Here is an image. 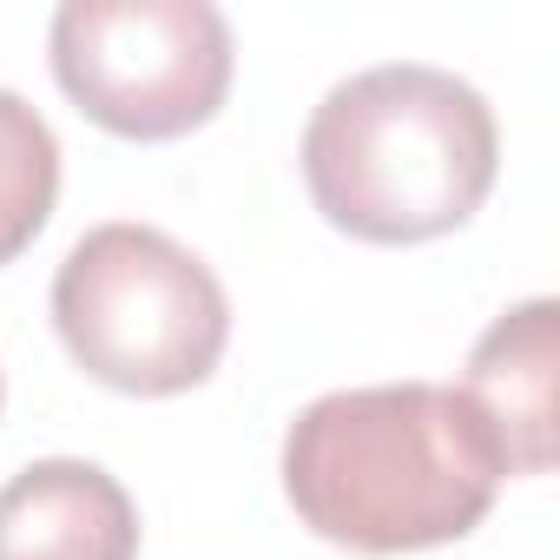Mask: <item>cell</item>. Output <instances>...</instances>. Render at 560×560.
Wrapping results in <instances>:
<instances>
[{
  "mask_svg": "<svg viewBox=\"0 0 560 560\" xmlns=\"http://www.w3.org/2000/svg\"><path fill=\"white\" fill-rule=\"evenodd\" d=\"M0 396H8V383H0Z\"/></svg>",
  "mask_w": 560,
  "mask_h": 560,
  "instance_id": "cell-8",
  "label": "cell"
},
{
  "mask_svg": "<svg viewBox=\"0 0 560 560\" xmlns=\"http://www.w3.org/2000/svg\"><path fill=\"white\" fill-rule=\"evenodd\" d=\"M0 560H139V508L100 462H27L0 488Z\"/></svg>",
  "mask_w": 560,
  "mask_h": 560,
  "instance_id": "cell-6",
  "label": "cell"
},
{
  "mask_svg": "<svg viewBox=\"0 0 560 560\" xmlns=\"http://www.w3.org/2000/svg\"><path fill=\"white\" fill-rule=\"evenodd\" d=\"M54 330L67 357L119 396H185L231 343L218 270L159 224H93L54 270Z\"/></svg>",
  "mask_w": 560,
  "mask_h": 560,
  "instance_id": "cell-3",
  "label": "cell"
},
{
  "mask_svg": "<svg viewBox=\"0 0 560 560\" xmlns=\"http://www.w3.org/2000/svg\"><path fill=\"white\" fill-rule=\"evenodd\" d=\"M508 468L488 422L448 383L330 389L284 429L298 521L357 553H422L475 534Z\"/></svg>",
  "mask_w": 560,
  "mask_h": 560,
  "instance_id": "cell-1",
  "label": "cell"
},
{
  "mask_svg": "<svg viewBox=\"0 0 560 560\" xmlns=\"http://www.w3.org/2000/svg\"><path fill=\"white\" fill-rule=\"evenodd\" d=\"M553 383H560V304L527 298L501 311L468 350L462 396L488 422L508 475L553 468Z\"/></svg>",
  "mask_w": 560,
  "mask_h": 560,
  "instance_id": "cell-5",
  "label": "cell"
},
{
  "mask_svg": "<svg viewBox=\"0 0 560 560\" xmlns=\"http://www.w3.org/2000/svg\"><path fill=\"white\" fill-rule=\"evenodd\" d=\"M60 93L113 139H185L218 119L237 47L211 0H67L47 27Z\"/></svg>",
  "mask_w": 560,
  "mask_h": 560,
  "instance_id": "cell-4",
  "label": "cell"
},
{
  "mask_svg": "<svg viewBox=\"0 0 560 560\" xmlns=\"http://www.w3.org/2000/svg\"><path fill=\"white\" fill-rule=\"evenodd\" d=\"M501 172L494 106L448 67L389 60L337 80L304 126V185L357 244L462 231Z\"/></svg>",
  "mask_w": 560,
  "mask_h": 560,
  "instance_id": "cell-2",
  "label": "cell"
},
{
  "mask_svg": "<svg viewBox=\"0 0 560 560\" xmlns=\"http://www.w3.org/2000/svg\"><path fill=\"white\" fill-rule=\"evenodd\" d=\"M54 198H60V139L14 86H0V264H14L47 231Z\"/></svg>",
  "mask_w": 560,
  "mask_h": 560,
  "instance_id": "cell-7",
  "label": "cell"
}]
</instances>
